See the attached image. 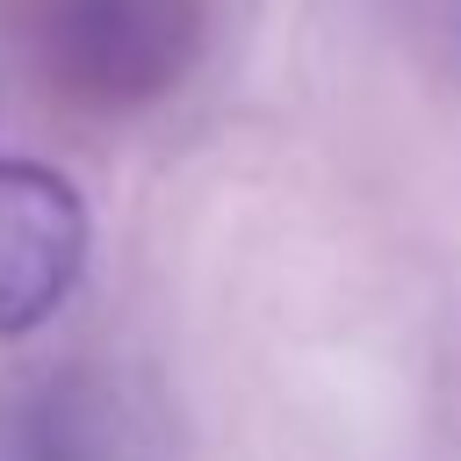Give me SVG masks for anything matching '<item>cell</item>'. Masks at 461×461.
Segmentation results:
<instances>
[{
    "mask_svg": "<svg viewBox=\"0 0 461 461\" xmlns=\"http://www.w3.org/2000/svg\"><path fill=\"white\" fill-rule=\"evenodd\" d=\"M86 259V209L72 180L36 158H0V339L58 317Z\"/></svg>",
    "mask_w": 461,
    "mask_h": 461,
    "instance_id": "6da1fadb",
    "label": "cell"
}]
</instances>
